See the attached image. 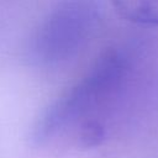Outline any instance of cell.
<instances>
[{
  "label": "cell",
  "instance_id": "cell-1",
  "mask_svg": "<svg viewBox=\"0 0 158 158\" xmlns=\"http://www.w3.org/2000/svg\"><path fill=\"white\" fill-rule=\"evenodd\" d=\"M128 69L130 62L122 51L114 48L102 53L84 78L42 115L33 131L35 142L44 143L69 125L95 120L93 114L121 91Z\"/></svg>",
  "mask_w": 158,
  "mask_h": 158
},
{
  "label": "cell",
  "instance_id": "cell-2",
  "mask_svg": "<svg viewBox=\"0 0 158 158\" xmlns=\"http://www.w3.org/2000/svg\"><path fill=\"white\" fill-rule=\"evenodd\" d=\"M94 23V10L84 1H70L58 7L36 37V54L44 62L70 58L86 41Z\"/></svg>",
  "mask_w": 158,
  "mask_h": 158
},
{
  "label": "cell",
  "instance_id": "cell-3",
  "mask_svg": "<svg viewBox=\"0 0 158 158\" xmlns=\"http://www.w3.org/2000/svg\"><path fill=\"white\" fill-rule=\"evenodd\" d=\"M112 5L116 12L130 22L158 26V0H112Z\"/></svg>",
  "mask_w": 158,
  "mask_h": 158
}]
</instances>
